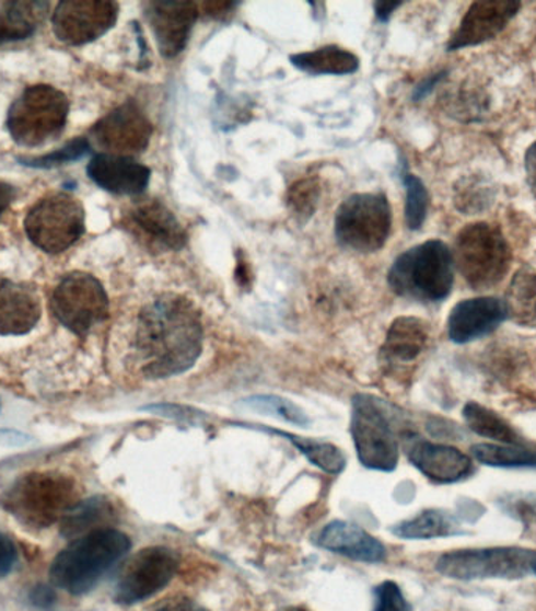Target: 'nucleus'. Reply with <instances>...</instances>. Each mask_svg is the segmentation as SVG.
Listing matches in <instances>:
<instances>
[{"instance_id":"cd10ccee","label":"nucleus","mask_w":536,"mask_h":611,"mask_svg":"<svg viewBox=\"0 0 536 611\" xmlns=\"http://www.w3.org/2000/svg\"><path fill=\"white\" fill-rule=\"evenodd\" d=\"M455 522L451 516L440 509H427L411 521L394 527V533L404 540H430V538L448 537L455 533Z\"/></svg>"},{"instance_id":"c756f323","label":"nucleus","mask_w":536,"mask_h":611,"mask_svg":"<svg viewBox=\"0 0 536 611\" xmlns=\"http://www.w3.org/2000/svg\"><path fill=\"white\" fill-rule=\"evenodd\" d=\"M242 407L252 413L263 414V416L278 417L288 422V424L296 425V427H310L311 420L302 407L295 403L289 402L278 395H256L249 396L241 403Z\"/></svg>"},{"instance_id":"473e14b6","label":"nucleus","mask_w":536,"mask_h":611,"mask_svg":"<svg viewBox=\"0 0 536 611\" xmlns=\"http://www.w3.org/2000/svg\"><path fill=\"white\" fill-rule=\"evenodd\" d=\"M291 439L293 446L311 461L329 474H339L346 468V454L340 452L333 443L311 441V439L299 438V436L282 435Z\"/></svg>"},{"instance_id":"ea45409f","label":"nucleus","mask_w":536,"mask_h":611,"mask_svg":"<svg viewBox=\"0 0 536 611\" xmlns=\"http://www.w3.org/2000/svg\"><path fill=\"white\" fill-rule=\"evenodd\" d=\"M148 611H208L205 607L199 606L195 600L186 598V596H173V598L161 600V602L152 606Z\"/></svg>"},{"instance_id":"4c0bfd02","label":"nucleus","mask_w":536,"mask_h":611,"mask_svg":"<svg viewBox=\"0 0 536 611\" xmlns=\"http://www.w3.org/2000/svg\"><path fill=\"white\" fill-rule=\"evenodd\" d=\"M506 507H509L512 515L516 516L521 521L525 523L536 522V494L514 498L512 504L506 505Z\"/></svg>"},{"instance_id":"58836bf2","label":"nucleus","mask_w":536,"mask_h":611,"mask_svg":"<svg viewBox=\"0 0 536 611\" xmlns=\"http://www.w3.org/2000/svg\"><path fill=\"white\" fill-rule=\"evenodd\" d=\"M18 551L16 545L7 534L0 532V578L9 576L16 565Z\"/></svg>"},{"instance_id":"e433bc0d","label":"nucleus","mask_w":536,"mask_h":611,"mask_svg":"<svg viewBox=\"0 0 536 611\" xmlns=\"http://www.w3.org/2000/svg\"><path fill=\"white\" fill-rule=\"evenodd\" d=\"M373 611H408V603L401 589L394 581H383L375 589V609Z\"/></svg>"},{"instance_id":"aec40b11","label":"nucleus","mask_w":536,"mask_h":611,"mask_svg":"<svg viewBox=\"0 0 536 611\" xmlns=\"http://www.w3.org/2000/svg\"><path fill=\"white\" fill-rule=\"evenodd\" d=\"M42 318V300L34 286L0 281V336H23Z\"/></svg>"},{"instance_id":"9d476101","label":"nucleus","mask_w":536,"mask_h":611,"mask_svg":"<svg viewBox=\"0 0 536 611\" xmlns=\"http://www.w3.org/2000/svg\"><path fill=\"white\" fill-rule=\"evenodd\" d=\"M536 554L525 549H466L444 554L438 560V573L456 580L480 578H521L531 570Z\"/></svg>"},{"instance_id":"c85d7f7f","label":"nucleus","mask_w":536,"mask_h":611,"mask_svg":"<svg viewBox=\"0 0 536 611\" xmlns=\"http://www.w3.org/2000/svg\"><path fill=\"white\" fill-rule=\"evenodd\" d=\"M470 452L481 464L496 468H536V450L525 449L523 446L478 443Z\"/></svg>"},{"instance_id":"a18cd8bd","label":"nucleus","mask_w":536,"mask_h":611,"mask_svg":"<svg viewBox=\"0 0 536 611\" xmlns=\"http://www.w3.org/2000/svg\"><path fill=\"white\" fill-rule=\"evenodd\" d=\"M54 600H56V596H54V592L50 591L49 588L38 587L34 592H32V602H34L35 606L50 607L53 606Z\"/></svg>"},{"instance_id":"4be33fe9","label":"nucleus","mask_w":536,"mask_h":611,"mask_svg":"<svg viewBox=\"0 0 536 611\" xmlns=\"http://www.w3.org/2000/svg\"><path fill=\"white\" fill-rule=\"evenodd\" d=\"M314 541L315 544L329 552L357 560V562L378 563L386 556L385 545L351 522L328 523L317 533Z\"/></svg>"},{"instance_id":"5701e85b","label":"nucleus","mask_w":536,"mask_h":611,"mask_svg":"<svg viewBox=\"0 0 536 611\" xmlns=\"http://www.w3.org/2000/svg\"><path fill=\"white\" fill-rule=\"evenodd\" d=\"M430 341L427 322L418 318L394 320L382 347V359L387 367H404L415 362L426 351Z\"/></svg>"},{"instance_id":"f704fd0d","label":"nucleus","mask_w":536,"mask_h":611,"mask_svg":"<svg viewBox=\"0 0 536 611\" xmlns=\"http://www.w3.org/2000/svg\"><path fill=\"white\" fill-rule=\"evenodd\" d=\"M90 152H92V143H90L89 137H78L68 141L63 148L50 152V154L35 159H21L20 162L25 166H31V169L49 170L78 162L79 159L85 158Z\"/></svg>"},{"instance_id":"a19ab883","label":"nucleus","mask_w":536,"mask_h":611,"mask_svg":"<svg viewBox=\"0 0 536 611\" xmlns=\"http://www.w3.org/2000/svg\"><path fill=\"white\" fill-rule=\"evenodd\" d=\"M525 177H527L528 187L536 198V141L525 152L524 158Z\"/></svg>"},{"instance_id":"a211bd4d","label":"nucleus","mask_w":536,"mask_h":611,"mask_svg":"<svg viewBox=\"0 0 536 611\" xmlns=\"http://www.w3.org/2000/svg\"><path fill=\"white\" fill-rule=\"evenodd\" d=\"M509 319L505 301L496 297H478L459 301L447 320V333L455 344H467L488 336Z\"/></svg>"},{"instance_id":"1a4fd4ad","label":"nucleus","mask_w":536,"mask_h":611,"mask_svg":"<svg viewBox=\"0 0 536 611\" xmlns=\"http://www.w3.org/2000/svg\"><path fill=\"white\" fill-rule=\"evenodd\" d=\"M54 318L65 328L85 336L108 318V297L100 279L85 272H71L50 298Z\"/></svg>"},{"instance_id":"f257e3e1","label":"nucleus","mask_w":536,"mask_h":611,"mask_svg":"<svg viewBox=\"0 0 536 611\" xmlns=\"http://www.w3.org/2000/svg\"><path fill=\"white\" fill-rule=\"evenodd\" d=\"M201 318L187 298L165 293L144 306L136 331L140 372L164 380L190 370L202 351Z\"/></svg>"},{"instance_id":"de8ad7c7","label":"nucleus","mask_w":536,"mask_h":611,"mask_svg":"<svg viewBox=\"0 0 536 611\" xmlns=\"http://www.w3.org/2000/svg\"><path fill=\"white\" fill-rule=\"evenodd\" d=\"M531 570H532V573H535V576H536V556H535L534 560H532Z\"/></svg>"},{"instance_id":"49530a36","label":"nucleus","mask_w":536,"mask_h":611,"mask_svg":"<svg viewBox=\"0 0 536 611\" xmlns=\"http://www.w3.org/2000/svg\"><path fill=\"white\" fill-rule=\"evenodd\" d=\"M401 5V2H376L375 3V13L376 18L383 23L389 21L391 14L396 12L398 7Z\"/></svg>"},{"instance_id":"c03bdc74","label":"nucleus","mask_w":536,"mask_h":611,"mask_svg":"<svg viewBox=\"0 0 536 611\" xmlns=\"http://www.w3.org/2000/svg\"><path fill=\"white\" fill-rule=\"evenodd\" d=\"M235 279L241 284V287L249 286L253 283L252 268L244 257H238L237 268H235Z\"/></svg>"},{"instance_id":"39448f33","label":"nucleus","mask_w":536,"mask_h":611,"mask_svg":"<svg viewBox=\"0 0 536 611\" xmlns=\"http://www.w3.org/2000/svg\"><path fill=\"white\" fill-rule=\"evenodd\" d=\"M70 101L53 85L39 83L24 90L7 118L10 137L24 148H38L57 140L67 127Z\"/></svg>"},{"instance_id":"9b49d317","label":"nucleus","mask_w":536,"mask_h":611,"mask_svg":"<svg viewBox=\"0 0 536 611\" xmlns=\"http://www.w3.org/2000/svg\"><path fill=\"white\" fill-rule=\"evenodd\" d=\"M351 435L358 457L365 468L391 472L398 463V446L385 414L368 395L353 399Z\"/></svg>"},{"instance_id":"a878e982","label":"nucleus","mask_w":536,"mask_h":611,"mask_svg":"<svg viewBox=\"0 0 536 611\" xmlns=\"http://www.w3.org/2000/svg\"><path fill=\"white\" fill-rule=\"evenodd\" d=\"M503 301L510 319L520 325L536 326V273H516Z\"/></svg>"},{"instance_id":"423d86ee","label":"nucleus","mask_w":536,"mask_h":611,"mask_svg":"<svg viewBox=\"0 0 536 611\" xmlns=\"http://www.w3.org/2000/svg\"><path fill=\"white\" fill-rule=\"evenodd\" d=\"M454 264L473 289L488 290L505 278L512 250L496 224H467L455 239Z\"/></svg>"},{"instance_id":"4468645a","label":"nucleus","mask_w":536,"mask_h":611,"mask_svg":"<svg viewBox=\"0 0 536 611\" xmlns=\"http://www.w3.org/2000/svg\"><path fill=\"white\" fill-rule=\"evenodd\" d=\"M118 13L114 0H63L54 10V34L70 46L89 45L117 24Z\"/></svg>"},{"instance_id":"79ce46f5","label":"nucleus","mask_w":536,"mask_h":611,"mask_svg":"<svg viewBox=\"0 0 536 611\" xmlns=\"http://www.w3.org/2000/svg\"><path fill=\"white\" fill-rule=\"evenodd\" d=\"M444 78H445V72L441 71L438 72V74L432 76V78L423 80L422 83H419L418 89L415 90V94H412V100L415 101L423 100V97H426L427 94H430V91H432L434 87H436L438 83H440L441 80H443Z\"/></svg>"},{"instance_id":"20e7f679","label":"nucleus","mask_w":536,"mask_h":611,"mask_svg":"<svg viewBox=\"0 0 536 611\" xmlns=\"http://www.w3.org/2000/svg\"><path fill=\"white\" fill-rule=\"evenodd\" d=\"M79 491L71 476L60 472H32L14 483L7 494L5 508L21 523L46 529L78 504Z\"/></svg>"},{"instance_id":"f3484780","label":"nucleus","mask_w":536,"mask_h":611,"mask_svg":"<svg viewBox=\"0 0 536 611\" xmlns=\"http://www.w3.org/2000/svg\"><path fill=\"white\" fill-rule=\"evenodd\" d=\"M521 10L516 0H480L474 2L448 39L447 50L483 45L496 38Z\"/></svg>"},{"instance_id":"f8f14e48","label":"nucleus","mask_w":536,"mask_h":611,"mask_svg":"<svg viewBox=\"0 0 536 611\" xmlns=\"http://www.w3.org/2000/svg\"><path fill=\"white\" fill-rule=\"evenodd\" d=\"M179 558L170 549L147 547L133 555L123 567L115 600L123 606L143 602L162 591L176 576Z\"/></svg>"},{"instance_id":"412c9836","label":"nucleus","mask_w":536,"mask_h":611,"mask_svg":"<svg viewBox=\"0 0 536 611\" xmlns=\"http://www.w3.org/2000/svg\"><path fill=\"white\" fill-rule=\"evenodd\" d=\"M408 458L427 479L454 483L473 474V461L454 447L415 439L408 443Z\"/></svg>"},{"instance_id":"f03ea898","label":"nucleus","mask_w":536,"mask_h":611,"mask_svg":"<svg viewBox=\"0 0 536 611\" xmlns=\"http://www.w3.org/2000/svg\"><path fill=\"white\" fill-rule=\"evenodd\" d=\"M129 549L128 534L115 529H94L56 556L50 565V581L70 595H86Z\"/></svg>"},{"instance_id":"0eeeda50","label":"nucleus","mask_w":536,"mask_h":611,"mask_svg":"<svg viewBox=\"0 0 536 611\" xmlns=\"http://www.w3.org/2000/svg\"><path fill=\"white\" fill-rule=\"evenodd\" d=\"M393 228L389 201L382 193H357L340 204L335 235L343 249L375 253L385 246Z\"/></svg>"},{"instance_id":"2f4dec72","label":"nucleus","mask_w":536,"mask_h":611,"mask_svg":"<svg viewBox=\"0 0 536 611\" xmlns=\"http://www.w3.org/2000/svg\"><path fill=\"white\" fill-rule=\"evenodd\" d=\"M108 505L104 498H90L74 507L61 519L60 529L65 537H78L85 532H93V527L107 518Z\"/></svg>"},{"instance_id":"2eb2a0df","label":"nucleus","mask_w":536,"mask_h":611,"mask_svg":"<svg viewBox=\"0 0 536 611\" xmlns=\"http://www.w3.org/2000/svg\"><path fill=\"white\" fill-rule=\"evenodd\" d=\"M152 125L136 102L128 101L105 115L90 130V143L103 149V154L132 158L150 145Z\"/></svg>"},{"instance_id":"72a5a7b5","label":"nucleus","mask_w":536,"mask_h":611,"mask_svg":"<svg viewBox=\"0 0 536 611\" xmlns=\"http://www.w3.org/2000/svg\"><path fill=\"white\" fill-rule=\"evenodd\" d=\"M318 198H321L318 181L315 177H303L291 185L286 195V204L296 220L307 221L317 209Z\"/></svg>"},{"instance_id":"bb28decb","label":"nucleus","mask_w":536,"mask_h":611,"mask_svg":"<svg viewBox=\"0 0 536 611\" xmlns=\"http://www.w3.org/2000/svg\"><path fill=\"white\" fill-rule=\"evenodd\" d=\"M463 416L467 427L483 438L492 439V441L510 443V446H521L520 436L506 424L502 417L492 413L491 410L478 405V403H467Z\"/></svg>"},{"instance_id":"b1692460","label":"nucleus","mask_w":536,"mask_h":611,"mask_svg":"<svg viewBox=\"0 0 536 611\" xmlns=\"http://www.w3.org/2000/svg\"><path fill=\"white\" fill-rule=\"evenodd\" d=\"M49 9V2H0V45L31 38L46 20Z\"/></svg>"},{"instance_id":"ddd939ff","label":"nucleus","mask_w":536,"mask_h":611,"mask_svg":"<svg viewBox=\"0 0 536 611\" xmlns=\"http://www.w3.org/2000/svg\"><path fill=\"white\" fill-rule=\"evenodd\" d=\"M123 227L151 253L179 251L187 245V232L175 214L155 198L130 204L121 218Z\"/></svg>"},{"instance_id":"dca6fc26","label":"nucleus","mask_w":536,"mask_h":611,"mask_svg":"<svg viewBox=\"0 0 536 611\" xmlns=\"http://www.w3.org/2000/svg\"><path fill=\"white\" fill-rule=\"evenodd\" d=\"M143 13L154 34L159 53L165 58L179 56L190 39L191 28L198 20V3L155 0L144 2Z\"/></svg>"},{"instance_id":"7ed1b4c3","label":"nucleus","mask_w":536,"mask_h":611,"mask_svg":"<svg viewBox=\"0 0 536 611\" xmlns=\"http://www.w3.org/2000/svg\"><path fill=\"white\" fill-rule=\"evenodd\" d=\"M454 256L441 240H427L405 251L391 265L387 281L400 297L436 303L454 287Z\"/></svg>"},{"instance_id":"09e8293b","label":"nucleus","mask_w":536,"mask_h":611,"mask_svg":"<svg viewBox=\"0 0 536 611\" xmlns=\"http://www.w3.org/2000/svg\"><path fill=\"white\" fill-rule=\"evenodd\" d=\"M286 611H307V610L302 609V607H291V609H288Z\"/></svg>"},{"instance_id":"6ab92c4d","label":"nucleus","mask_w":536,"mask_h":611,"mask_svg":"<svg viewBox=\"0 0 536 611\" xmlns=\"http://www.w3.org/2000/svg\"><path fill=\"white\" fill-rule=\"evenodd\" d=\"M86 173L97 187L119 196H139L151 181V170L143 163L103 152L93 155Z\"/></svg>"},{"instance_id":"6e6552de","label":"nucleus","mask_w":536,"mask_h":611,"mask_svg":"<svg viewBox=\"0 0 536 611\" xmlns=\"http://www.w3.org/2000/svg\"><path fill=\"white\" fill-rule=\"evenodd\" d=\"M24 228L36 249L49 254L63 253L85 232V210L74 196L50 193L28 210Z\"/></svg>"},{"instance_id":"7c9ffc66","label":"nucleus","mask_w":536,"mask_h":611,"mask_svg":"<svg viewBox=\"0 0 536 611\" xmlns=\"http://www.w3.org/2000/svg\"><path fill=\"white\" fill-rule=\"evenodd\" d=\"M496 191L487 177L469 176L458 182L455 187V204L459 212H485L494 201Z\"/></svg>"},{"instance_id":"37998d69","label":"nucleus","mask_w":536,"mask_h":611,"mask_svg":"<svg viewBox=\"0 0 536 611\" xmlns=\"http://www.w3.org/2000/svg\"><path fill=\"white\" fill-rule=\"evenodd\" d=\"M14 198H16V188L9 182L0 181V217L12 206Z\"/></svg>"},{"instance_id":"c9c22d12","label":"nucleus","mask_w":536,"mask_h":611,"mask_svg":"<svg viewBox=\"0 0 536 611\" xmlns=\"http://www.w3.org/2000/svg\"><path fill=\"white\" fill-rule=\"evenodd\" d=\"M405 188H407V206H405V218H407V227L411 231H418L422 228L429 210V192L426 185L418 176L407 174L405 176Z\"/></svg>"},{"instance_id":"393cba45","label":"nucleus","mask_w":536,"mask_h":611,"mask_svg":"<svg viewBox=\"0 0 536 611\" xmlns=\"http://www.w3.org/2000/svg\"><path fill=\"white\" fill-rule=\"evenodd\" d=\"M291 64L310 74H351L360 67V60L350 50L339 46H325L310 53L291 56Z\"/></svg>"}]
</instances>
